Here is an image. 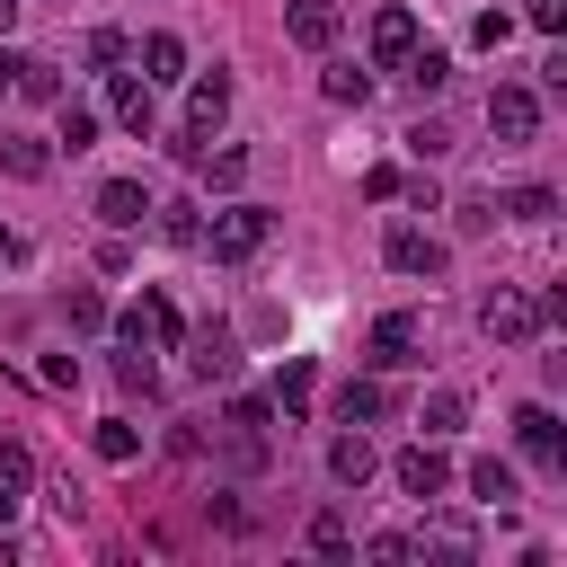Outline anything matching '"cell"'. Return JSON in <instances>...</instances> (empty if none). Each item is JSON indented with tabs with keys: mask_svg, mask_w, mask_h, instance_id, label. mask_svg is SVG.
Listing matches in <instances>:
<instances>
[{
	"mask_svg": "<svg viewBox=\"0 0 567 567\" xmlns=\"http://www.w3.org/2000/svg\"><path fill=\"white\" fill-rule=\"evenodd\" d=\"M266 239H275V213H266V204H221V213H213V230H204L213 266H248Z\"/></svg>",
	"mask_w": 567,
	"mask_h": 567,
	"instance_id": "obj_1",
	"label": "cell"
},
{
	"mask_svg": "<svg viewBox=\"0 0 567 567\" xmlns=\"http://www.w3.org/2000/svg\"><path fill=\"white\" fill-rule=\"evenodd\" d=\"M177 337H186V319H177L168 292H142V301L124 310V346H142V354H168Z\"/></svg>",
	"mask_w": 567,
	"mask_h": 567,
	"instance_id": "obj_2",
	"label": "cell"
},
{
	"mask_svg": "<svg viewBox=\"0 0 567 567\" xmlns=\"http://www.w3.org/2000/svg\"><path fill=\"white\" fill-rule=\"evenodd\" d=\"M487 133H496L505 151H523V142L540 133V97H532V89H514V80H505V89H487Z\"/></svg>",
	"mask_w": 567,
	"mask_h": 567,
	"instance_id": "obj_3",
	"label": "cell"
},
{
	"mask_svg": "<svg viewBox=\"0 0 567 567\" xmlns=\"http://www.w3.org/2000/svg\"><path fill=\"white\" fill-rule=\"evenodd\" d=\"M478 328H487L496 346H532V337H540V310H532V292H505V284H496V292L478 301Z\"/></svg>",
	"mask_w": 567,
	"mask_h": 567,
	"instance_id": "obj_4",
	"label": "cell"
},
{
	"mask_svg": "<svg viewBox=\"0 0 567 567\" xmlns=\"http://www.w3.org/2000/svg\"><path fill=\"white\" fill-rule=\"evenodd\" d=\"M390 478H399V487H408L416 505H434V496L452 487V461H443V452H434V434H425V443H408V452L390 461Z\"/></svg>",
	"mask_w": 567,
	"mask_h": 567,
	"instance_id": "obj_5",
	"label": "cell"
},
{
	"mask_svg": "<svg viewBox=\"0 0 567 567\" xmlns=\"http://www.w3.org/2000/svg\"><path fill=\"white\" fill-rule=\"evenodd\" d=\"M106 97H115V124H124L133 142H151V124H159V106H151V80H142V71H106Z\"/></svg>",
	"mask_w": 567,
	"mask_h": 567,
	"instance_id": "obj_6",
	"label": "cell"
},
{
	"mask_svg": "<svg viewBox=\"0 0 567 567\" xmlns=\"http://www.w3.org/2000/svg\"><path fill=\"white\" fill-rule=\"evenodd\" d=\"M416 346H425V337H416V319H408V310H381V319H372V354H363V363H372V372H399V363H416Z\"/></svg>",
	"mask_w": 567,
	"mask_h": 567,
	"instance_id": "obj_7",
	"label": "cell"
},
{
	"mask_svg": "<svg viewBox=\"0 0 567 567\" xmlns=\"http://www.w3.org/2000/svg\"><path fill=\"white\" fill-rule=\"evenodd\" d=\"M284 35H292L301 53H328V44H337V0H292V9H284Z\"/></svg>",
	"mask_w": 567,
	"mask_h": 567,
	"instance_id": "obj_8",
	"label": "cell"
},
{
	"mask_svg": "<svg viewBox=\"0 0 567 567\" xmlns=\"http://www.w3.org/2000/svg\"><path fill=\"white\" fill-rule=\"evenodd\" d=\"M408 53H416V9H381V18H372V62L399 71Z\"/></svg>",
	"mask_w": 567,
	"mask_h": 567,
	"instance_id": "obj_9",
	"label": "cell"
},
{
	"mask_svg": "<svg viewBox=\"0 0 567 567\" xmlns=\"http://www.w3.org/2000/svg\"><path fill=\"white\" fill-rule=\"evenodd\" d=\"M381 257H390L399 275H443V239H425V230H408V221L381 239Z\"/></svg>",
	"mask_w": 567,
	"mask_h": 567,
	"instance_id": "obj_10",
	"label": "cell"
},
{
	"mask_svg": "<svg viewBox=\"0 0 567 567\" xmlns=\"http://www.w3.org/2000/svg\"><path fill=\"white\" fill-rule=\"evenodd\" d=\"M142 213H151V195H142V177H106V186H97V221H106V230H133Z\"/></svg>",
	"mask_w": 567,
	"mask_h": 567,
	"instance_id": "obj_11",
	"label": "cell"
},
{
	"mask_svg": "<svg viewBox=\"0 0 567 567\" xmlns=\"http://www.w3.org/2000/svg\"><path fill=\"white\" fill-rule=\"evenodd\" d=\"M514 443H523L540 470H558V416H549L540 399H532V408H514Z\"/></svg>",
	"mask_w": 567,
	"mask_h": 567,
	"instance_id": "obj_12",
	"label": "cell"
},
{
	"mask_svg": "<svg viewBox=\"0 0 567 567\" xmlns=\"http://www.w3.org/2000/svg\"><path fill=\"white\" fill-rule=\"evenodd\" d=\"M221 115H230V80H221V71H204V80L186 89V133H213Z\"/></svg>",
	"mask_w": 567,
	"mask_h": 567,
	"instance_id": "obj_13",
	"label": "cell"
},
{
	"mask_svg": "<svg viewBox=\"0 0 567 567\" xmlns=\"http://www.w3.org/2000/svg\"><path fill=\"white\" fill-rule=\"evenodd\" d=\"M328 408H337V425H381V416H390V390H381V381H346Z\"/></svg>",
	"mask_w": 567,
	"mask_h": 567,
	"instance_id": "obj_14",
	"label": "cell"
},
{
	"mask_svg": "<svg viewBox=\"0 0 567 567\" xmlns=\"http://www.w3.org/2000/svg\"><path fill=\"white\" fill-rule=\"evenodd\" d=\"M372 461H381V452H372V443H363V425H354V434H337V443H328V478H337V487H363V478H372Z\"/></svg>",
	"mask_w": 567,
	"mask_h": 567,
	"instance_id": "obj_15",
	"label": "cell"
},
{
	"mask_svg": "<svg viewBox=\"0 0 567 567\" xmlns=\"http://www.w3.org/2000/svg\"><path fill=\"white\" fill-rule=\"evenodd\" d=\"M142 80L151 89H168V80H186V44L159 27V35H142Z\"/></svg>",
	"mask_w": 567,
	"mask_h": 567,
	"instance_id": "obj_16",
	"label": "cell"
},
{
	"mask_svg": "<svg viewBox=\"0 0 567 567\" xmlns=\"http://www.w3.org/2000/svg\"><path fill=\"white\" fill-rule=\"evenodd\" d=\"M470 496H478V505H496V514H505V505H514V496H523V478H514V470H505V461H470Z\"/></svg>",
	"mask_w": 567,
	"mask_h": 567,
	"instance_id": "obj_17",
	"label": "cell"
},
{
	"mask_svg": "<svg viewBox=\"0 0 567 567\" xmlns=\"http://www.w3.org/2000/svg\"><path fill=\"white\" fill-rule=\"evenodd\" d=\"M195 372H204V381H230V372H239V354H230V328H204V337H195Z\"/></svg>",
	"mask_w": 567,
	"mask_h": 567,
	"instance_id": "obj_18",
	"label": "cell"
},
{
	"mask_svg": "<svg viewBox=\"0 0 567 567\" xmlns=\"http://www.w3.org/2000/svg\"><path fill=\"white\" fill-rule=\"evenodd\" d=\"M310 390H319V372H310V354H292V363H284V381H275V408H284V416H301V408H310Z\"/></svg>",
	"mask_w": 567,
	"mask_h": 567,
	"instance_id": "obj_19",
	"label": "cell"
},
{
	"mask_svg": "<svg viewBox=\"0 0 567 567\" xmlns=\"http://www.w3.org/2000/svg\"><path fill=\"white\" fill-rule=\"evenodd\" d=\"M399 71H408V80H416V89H425V97H434V89H443V80H452V53H434V44H416V53H408V62H399Z\"/></svg>",
	"mask_w": 567,
	"mask_h": 567,
	"instance_id": "obj_20",
	"label": "cell"
},
{
	"mask_svg": "<svg viewBox=\"0 0 567 567\" xmlns=\"http://www.w3.org/2000/svg\"><path fill=\"white\" fill-rule=\"evenodd\" d=\"M416 549H443V558H470V549H478V532H470L461 514H443V523H434V532H425Z\"/></svg>",
	"mask_w": 567,
	"mask_h": 567,
	"instance_id": "obj_21",
	"label": "cell"
},
{
	"mask_svg": "<svg viewBox=\"0 0 567 567\" xmlns=\"http://www.w3.org/2000/svg\"><path fill=\"white\" fill-rule=\"evenodd\" d=\"M319 89H328L337 106H363V97H372V71H354V62H337V71L319 80Z\"/></svg>",
	"mask_w": 567,
	"mask_h": 567,
	"instance_id": "obj_22",
	"label": "cell"
},
{
	"mask_svg": "<svg viewBox=\"0 0 567 567\" xmlns=\"http://www.w3.org/2000/svg\"><path fill=\"white\" fill-rule=\"evenodd\" d=\"M0 168H9V177H44L53 151H44V142H0Z\"/></svg>",
	"mask_w": 567,
	"mask_h": 567,
	"instance_id": "obj_23",
	"label": "cell"
},
{
	"mask_svg": "<svg viewBox=\"0 0 567 567\" xmlns=\"http://www.w3.org/2000/svg\"><path fill=\"white\" fill-rule=\"evenodd\" d=\"M151 213H159V239H177V248H195V239H204L195 204H151Z\"/></svg>",
	"mask_w": 567,
	"mask_h": 567,
	"instance_id": "obj_24",
	"label": "cell"
},
{
	"mask_svg": "<svg viewBox=\"0 0 567 567\" xmlns=\"http://www.w3.org/2000/svg\"><path fill=\"white\" fill-rule=\"evenodd\" d=\"M27 478H35V452L27 443H0V496H27Z\"/></svg>",
	"mask_w": 567,
	"mask_h": 567,
	"instance_id": "obj_25",
	"label": "cell"
},
{
	"mask_svg": "<svg viewBox=\"0 0 567 567\" xmlns=\"http://www.w3.org/2000/svg\"><path fill=\"white\" fill-rule=\"evenodd\" d=\"M89 62H97V71L133 62V35H124V27H97V35H89Z\"/></svg>",
	"mask_w": 567,
	"mask_h": 567,
	"instance_id": "obj_26",
	"label": "cell"
},
{
	"mask_svg": "<svg viewBox=\"0 0 567 567\" xmlns=\"http://www.w3.org/2000/svg\"><path fill=\"white\" fill-rule=\"evenodd\" d=\"M62 142H71V151H89V142H97V106L62 97Z\"/></svg>",
	"mask_w": 567,
	"mask_h": 567,
	"instance_id": "obj_27",
	"label": "cell"
},
{
	"mask_svg": "<svg viewBox=\"0 0 567 567\" xmlns=\"http://www.w3.org/2000/svg\"><path fill=\"white\" fill-rule=\"evenodd\" d=\"M505 213H514V221H549V213H558V195H549V186H514V195H505Z\"/></svg>",
	"mask_w": 567,
	"mask_h": 567,
	"instance_id": "obj_28",
	"label": "cell"
},
{
	"mask_svg": "<svg viewBox=\"0 0 567 567\" xmlns=\"http://www.w3.org/2000/svg\"><path fill=\"white\" fill-rule=\"evenodd\" d=\"M416 425H425V434H452V425H461V390H434V399L416 408Z\"/></svg>",
	"mask_w": 567,
	"mask_h": 567,
	"instance_id": "obj_29",
	"label": "cell"
},
{
	"mask_svg": "<svg viewBox=\"0 0 567 567\" xmlns=\"http://www.w3.org/2000/svg\"><path fill=\"white\" fill-rule=\"evenodd\" d=\"M133 452H142V434H133L124 416H106V425H97V461H133Z\"/></svg>",
	"mask_w": 567,
	"mask_h": 567,
	"instance_id": "obj_30",
	"label": "cell"
},
{
	"mask_svg": "<svg viewBox=\"0 0 567 567\" xmlns=\"http://www.w3.org/2000/svg\"><path fill=\"white\" fill-rule=\"evenodd\" d=\"M505 35H514V18H505V9H478V18H470V44H487V53H496Z\"/></svg>",
	"mask_w": 567,
	"mask_h": 567,
	"instance_id": "obj_31",
	"label": "cell"
},
{
	"mask_svg": "<svg viewBox=\"0 0 567 567\" xmlns=\"http://www.w3.org/2000/svg\"><path fill=\"white\" fill-rule=\"evenodd\" d=\"M18 97H62V80H53V62H27V71H18Z\"/></svg>",
	"mask_w": 567,
	"mask_h": 567,
	"instance_id": "obj_32",
	"label": "cell"
},
{
	"mask_svg": "<svg viewBox=\"0 0 567 567\" xmlns=\"http://www.w3.org/2000/svg\"><path fill=\"white\" fill-rule=\"evenodd\" d=\"M408 151H416V159H443L452 133H443V124H408Z\"/></svg>",
	"mask_w": 567,
	"mask_h": 567,
	"instance_id": "obj_33",
	"label": "cell"
},
{
	"mask_svg": "<svg viewBox=\"0 0 567 567\" xmlns=\"http://www.w3.org/2000/svg\"><path fill=\"white\" fill-rule=\"evenodd\" d=\"M310 549L337 558V549H346V514H310Z\"/></svg>",
	"mask_w": 567,
	"mask_h": 567,
	"instance_id": "obj_34",
	"label": "cell"
},
{
	"mask_svg": "<svg viewBox=\"0 0 567 567\" xmlns=\"http://www.w3.org/2000/svg\"><path fill=\"white\" fill-rule=\"evenodd\" d=\"M372 558H381V567H408L416 540H408V532H372Z\"/></svg>",
	"mask_w": 567,
	"mask_h": 567,
	"instance_id": "obj_35",
	"label": "cell"
},
{
	"mask_svg": "<svg viewBox=\"0 0 567 567\" xmlns=\"http://www.w3.org/2000/svg\"><path fill=\"white\" fill-rule=\"evenodd\" d=\"M204 168H213V186H239V177H248V151H213Z\"/></svg>",
	"mask_w": 567,
	"mask_h": 567,
	"instance_id": "obj_36",
	"label": "cell"
},
{
	"mask_svg": "<svg viewBox=\"0 0 567 567\" xmlns=\"http://www.w3.org/2000/svg\"><path fill=\"white\" fill-rule=\"evenodd\" d=\"M71 328H106V301H97V292H89V284H80V292H71Z\"/></svg>",
	"mask_w": 567,
	"mask_h": 567,
	"instance_id": "obj_37",
	"label": "cell"
},
{
	"mask_svg": "<svg viewBox=\"0 0 567 567\" xmlns=\"http://www.w3.org/2000/svg\"><path fill=\"white\" fill-rule=\"evenodd\" d=\"M523 18H532L540 35H558V27H567V0H523Z\"/></svg>",
	"mask_w": 567,
	"mask_h": 567,
	"instance_id": "obj_38",
	"label": "cell"
},
{
	"mask_svg": "<svg viewBox=\"0 0 567 567\" xmlns=\"http://www.w3.org/2000/svg\"><path fill=\"white\" fill-rule=\"evenodd\" d=\"M18 71H27V53H9V44H0V97H18Z\"/></svg>",
	"mask_w": 567,
	"mask_h": 567,
	"instance_id": "obj_39",
	"label": "cell"
},
{
	"mask_svg": "<svg viewBox=\"0 0 567 567\" xmlns=\"http://www.w3.org/2000/svg\"><path fill=\"white\" fill-rule=\"evenodd\" d=\"M9 558H18V540H9V523H0V567H9Z\"/></svg>",
	"mask_w": 567,
	"mask_h": 567,
	"instance_id": "obj_40",
	"label": "cell"
},
{
	"mask_svg": "<svg viewBox=\"0 0 567 567\" xmlns=\"http://www.w3.org/2000/svg\"><path fill=\"white\" fill-rule=\"evenodd\" d=\"M9 27H18V0H0V35H9Z\"/></svg>",
	"mask_w": 567,
	"mask_h": 567,
	"instance_id": "obj_41",
	"label": "cell"
}]
</instances>
